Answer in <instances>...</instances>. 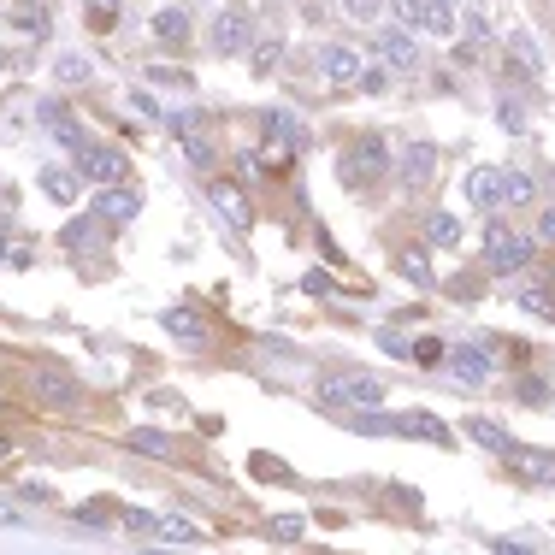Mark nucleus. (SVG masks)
<instances>
[{
  "instance_id": "nucleus-1",
  "label": "nucleus",
  "mask_w": 555,
  "mask_h": 555,
  "mask_svg": "<svg viewBox=\"0 0 555 555\" xmlns=\"http://www.w3.org/2000/svg\"><path fill=\"white\" fill-rule=\"evenodd\" d=\"M325 408H378L384 402V384L372 372H319V390H313Z\"/></svg>"
},
{
  "instance_id": "nucleus-2",
  "label": "nucleus",
  "mask_w": 555,
  "mask_h": 555,
  "mask_svg": "<svg viewBox=\"0 0 555 555\" xmlns=\"http://www.w3.org/2000/svg\"><path fill=\"white\" fill-rule=\"evenodd\" d=\"M532 237H520V231H508L502 219L485 225V272L491 278H514V272H526V260H532Z\"/></svg>"
},
{
  "instance_id": "nucleus-3",
  "label": "nucleus",
  "mask_w": 555,
  "mask_h": 555,
  "mask_svg": "<svg viewBox=\"0 0 555 555\" xmlns=\"http://www.w3.org/2000/svg\"><path fill=\"white\" fill-rule=\"evenodd\" d=\"M384 172H390V154H384V142H378V136L349 142V148H343V160H337V178H343V189H372Z\"/></svg>"
},
{
  "instance_id": "nucleus-4",
  "label": "nucleus",
  "mask_w": 555,
  "mask_h": 555,
  "mask_svg": "<svg viewBox=\"0 0 555 555\" xmlns=\"http://www.w3.org/2000/svg\"><path fill=\"white\" fill-rule=\"evenodd\" d=\"M508 473L520 479V485H532V491H555V455L550 449H532V443H508Z\"/></svg>"
},
{
  "instance_id": "nucleus-5",
  "label": "nucleus",
  "mask_w": 555,
  "mask_h": 555,
  "mask_svg": "<svg viewBox=\"0 0 555 555\" xmlns=\"http://www.w3.org/2000/svg\"><path fill=\"white\" fill-rule=\"evenodd\" d=\"M319 71H325V83H337V89H361V83H367V54H355V48H343V42H325V48H319Z\"/></svg>"
},
{
  "instance_id": "nucleus-6",
  "label": "nucleus",
  "mask_w": 555,
  "mask_h": 555,
  "mask_svg": "<svg viewBox=\"0 0 555 555\" xmlns=\"http://www.w3.org/2000/svg\"><path fill=\"white\" fill-rule=\"evenodd\" d=\"M60 243L71 248V254H101V248L113 243V225L89 207V213H77V219H65L60 225Z\"/></svg>"
},
{
  "instance_id": "nucleus-7",
  "label": "nucleus",
  "mask_w": 555,
  "mask_h": 555,
  "mask_svg": "<svg viewBox=\"0 0 555 555\" xmlns=\"http://www.w3.org/2000/svg\"><path fill=\"white\" fill-rule=\"evenodd\" d=\"M30 396H36V402H48V408H71L83 390H77V378H71L65 367L42 361V367H30Z\"/></svg>"
},
{
  "instance_id": "nucleus-8",
  "label": "nucleus",
  "mask_w": 555,
  "mask_h": 555,
  "mask_svg": "<svg viewBox=\"0 0 555 555\" xmlns=\"http://www.w3.org/2000/svg\"><path fill=\"white\" fill-rule=\"evenodd\" d=\"M89 207H95V213H101V219H107V225L119 231V225H130V219L142 213V195H136L130 184H101V189H95V201H89Z\"/></svg>"
},
{
  "instance_id": "nucleus-9",
  "label": "nucleus",
  "mask_w": 555,
  "mask_h": 555,
  "mask_svg": "<svg viewBox=\"0 0 555 555\" xmlns=\"http://www.w3.org/2000/svg\"><path fill=\"white\" fill-rule=\"evenodd\" d=\"M124 160L119 148H77V178H89V184H124Z\"/></svg>"
},
{
  "instance_id": "nucleus-10",
  "label": "nucleus",
  "mask_w": 555,
  "mask_h": 555,
  "mask_svg": "<svg viewBox=\"0 0 555 555\" xmlns=\"http://www.w3.org/2000/svg\"><path fill=\"white\" fill-rule=\"evenodd\" d=\"M390 12H396V24H402V30H432V36H449V6H437V0H390Z\"/></svg>"
},
{
  "instance_id": "nucleus-11",
  "label": "nucleus",
  "mask_w": 555,
  "mask_h": 555,
  "mask_svg": "<svg viewBox=\"0 0 555 555\" xmlns=\"http://www.w3.org/2000/svg\"><path fill=\"white\" fill-rule=\"evenodd\" d=\"M207 36H213V48H219V54H243L248 42H254V18H248L243 6H231V12H219V18H213V30H207Z\"/></svg>"
},
{
  "instance_id": "nucleus-12",
  "label": "nucleus",
  "mask_w": 555,
  "mask_h": 555,
  "mask_svg": "<svg viewBox=\"0 0 555 555\" xmlns=\"http://www.w3.org/2000/svg\"><path fill=\"white\" fill-rule=\"evenodd\" d=\"M207 195H213V213H219V219H225V225H231L237 237H243L248 225H254V207H248V195H243L237 184H231V178H219V184L207 189Z\"/></svg>"
},
{
  "instance_id": "nucleus-13",
  "label": "nucleus",
  "mask_w": 555,
  "mask_h": 555,
  "mask_svg": "<svg viewBox=\"0 0 555 555\" xmlns=\"http://www.w3.org/2000/svg\"><path fill=\"white\" fill-rule=\"evenodd\" d=\"M396 432H402V437H420V443H437V449H449V443H455V432L437 420L432 408H408V414H396Z\"/></svg>"
},
{
  "instance_id": "nucleus-14",
  "label": "nucleus",
  "mask_w": 555,
  "mask_h": 555,
  "mask_svg": "<svg viewBox=\"0 0 555 555\" xmlns=\"http://www.w3.org/2000/svg\"><path fill=\"white\" fill-rule=\"evenodd\" d=\"M378 60L390 65V71H414L420 65V48H414V30H378Z\"/></svg>"
},
{
  "instance_id": "nucleus-15",
  "label": "nucleus",
  "mask_w": 555,
  "mask_h": 555,
  "mask_svg": "<svg viewBox=\"0 0 555 555\" xmlns=\"http://www.w3.org/2000/svg\"><path fill=\"white\" fill-rule=\"evenodd\" d=\"M432 172H437V148L432 142H414V148L402 154V166H396V178H402L408 189H426L432 184Z\"/></svg>"
},
{
  "instance_id": "nucleus-16",
  "label": "nucleus",
  "mask_w": 555,
  "mask_h": 555,
  "mask_svg": "<svg viewBox=\"0 0 555 555\" xmlns=\"http://www.w3.org/2000/svg\"><path fill=\"white\" fill-rule=\"evenodd\" d=\"M449 378H455L461 390H479V384L491 378V355H485V349H455V355H449Z\"/></svg>"
},
{
  "instance_id": "nucleus-17",
  "label": "nucleus",
  "mask_w": 555,
  "mask_h": 555,
  "mask_svg": "<svg viewBox=\"0 0 555 555\" xmlns=\"http://www.w3.org/2000/svg\"><path fill=\"white\" fill-rule=\"evenodd\" d=\"M461 195H467L473 207H502V172H496V166H473L467 184H461Z\"/></svg>"
},
{
  "instance_id": "nucleus-18",
  "label": "nucleus",
  "mask_w": 555,
  "mask_h": 555,
  "mask_svg": "<svg viewBox=\"0 0 555 555\" xmlns=\"http://www.w3.org/2000/svg\"><path fill=\"white\" fill-rule=\"evenodd\" d=\"M36 119H42V130H54V136H60L65 148H71V154L83 148V124L71 119V113H65L60 101H42V107H36Z\"/></svg>"
},
{
  "instance_id": "nucleus-19",
  "label": "nucleus",
  "mask_w": 555,
  "mask_h": 555,
  "mask_svg": "<svg viewBox=\"0 0 555 555\" xmlns=\"http://www.w3.org/2000/svg\"><path fill=\"white\" fill-rule=\"evenodd\" d=\"M160 325H166L184 349H201V343H207V325H201V313L195 308H166L160 313Z\"/></svg>"
},
{
  "instance_id": "nucleus-20",
  "label": "nucleus",
  "mask_w": 555,
  "mask_h": 555,
  "mask_svg": "<svg viewBox=\"0 0 555 555\" xmlns=\"http://www.w3.org/2000/svg\"><path fill=\"white\" fill-rule=\"evenodd\" d=\"M154 42L184 48V42H189V12H184V6H160V12H154Z\"/></svg>"
},
{
  "instance_id": "nucleus-21",
  "label": "nucleus",
  "mask_w": 555,
  "mask_h": 555,
  "mask_svg": "<svg viewBox=\"0 0 555 555\" xmlns=\"http://www.w3.org/2000/svg\"><path fill=\"white\" fill-rule=\"evenodd\" d=\"M124 443H130V455H142V461H172V437L148 432V426H136Z\"/></svg>"
},
{
  "instance_id": "nucleus-22",
  "label": "nucleus",
  "mask_w": 555,
  "mask_h": 555,
  "mask_svg": "<svg viewBox=\"0 0 555 555\" xmlns=\"http://www.w3.org/2000/svg\"><path fill=\"white\" fill-rule=\"evenodd\" d=\"M160 544H201V526L184 520V514H160V532H154Z\"/></svg>"
},
{
  "instance_id": "nucleus-23",
  "label": "nucleus",
  "mask_w": 555,
  "mask_h": 555,
  "mask_svg": "<svg viewBox=\"0 0 555 555\" xmlns=\"http://www.w3.org/2000/svg\"><path fill=\"white\" fill-rule=\"evenodd\" d=\"M248 60H254L260 77H266V71H278V65H284V36H260V42H248Z\"/></svg>"
},
{
  "instance_id": "nucleus-24",
  "label": "nucleus",
  "mask_w": 555,
  "mask_h": 555,
  "mask_svg": "<svg viewBox=\"0 0 555 555\" xmlns=\"http://www.w3.org/2000/svg\"><path fill=\"white\" fill-rule=\"evenodd\" d=\"M48 6H36V0H24V6H12V30H24V36H48Z\"/></svg>"
},
{
  "instance_id": "nucleus-25",
  "label": "nucleus",
  "mask_w": 555,
  "mask_h": 555,
  "mask_svg": "<svg viewBox=\"0 0 555 555\" xmlns=\"http://www.w3.org/2000/svg\"><path fill=\"white\" fill-rule=\"evenodd\" d=\"M538 201V184L526 172H502V207H532Z\"/></svg>"
},
{
  "instance_id": "nucleus-26",
  "label": "nucleus",
  "mask_w": 555,
  "mask_h": 555,
  "mask_svg": "<svg viewBox=\"0 0 555 555\" xmlns=\"http://www.w3.org/2000/svg\"><path fill=\"white\" fill-rule=\"evenodd\" d=\"M467 437H473L479 449H491V455H508V443H514V437L502 432L496 420H467Z\"/></svg>"
},
{
  "instance_id": "nucleus-27",
  "label": "nucleus",
  "mask_w": 555,
  "mask_h": 555,
  "mask_svg": "<svg viewBox=\"0 0 555 555\" xmlns=\"http://www.w3.org/2000/svg\"><path fill=\"white\" fill-rule=\"evenodd\" d=\"M508 60H514V77H520V83L538 77V48H532L526 36H508Z\"/></svg>"
},
{
  "instance_id": "nucleus-28",
  "label": "nucleus",
  "mask_w": 555,
  "mask_h": 555,
  "mask_svg": "<svg viewBox=\"0 0 555 555\" xmlns=\"http://www.w3.org/2000/svg\"><path fill=\"white\" fill-rule=\"evenodd\" d=\"M396 272H402V278H408V284H420V290H426V284H437L432 260H426V254H420V248H408V254H402V260H396Z\"/></svg>"
},
{
  "instance_id": "nucleus-29",
  "label": "nucleus",
  "mask_w": 555,
  "mask_h": 555,
  "mask_svg": "<svg viewBox=\"0 0 555 555\" xmlns=\"http://www.w3.org/2000/svg\"><path fill=\"white\" fill-rule=\"evenodd\" d=\"M426 243L455 248L461 243V219H455V213H432V219H426Z\"/></svg>"
},
{
  "instance_id": "nucleus-30",
  "label": "nucleus",
  "mask_w": 555,
  "mask_h": 555,
  "mask_svg": "<svg viewBox=\"0 0 555 555\" xmlns=\"http://www.w3.org/2000/svg\"><path fill=\"white\" fill-rule=\"evenodd\" d=\"M184 154H189V166H195V172H213V166H219V154H213V142H207L201 130H189V136H184Z\"/></svg>"
},
{
  "instance_id": "nucleus-31",
  "label": "nucleus",
  "mask_w": 555,
  "mask_h": 555,
  "mask_svg": "<svg viewBox=\"0 0 555 555\" xmlns=\"http://www.w3.org/2000/svg\"><path fill=\"white\" fill-rule=\"evenodd\" d=\"M266 538H272V544H302V514H278V520L266 526Z\"/></svg>"
},
{
  "instance_id": "nucleus-32",
  "label": "nucleus",
  "mask_w": 555,
  "mask_h": 555,
  "mask_svg": "<svg viewBox=\"0 0 555 555\" xmlns=\"http://www.w3.org/2000/svg\"><path fill=\"white\" fill-rule=\"evenodd\" d=\"M520 308L538 313V319H555V302H550V290H544V284H526V290H520Z\"/></svg>"
},
{
  "instance_id": "nucleus-33",
  "label": "nucleus",
  "mask_w": 555,
  "mask_h": 555,
  "mask_svg": "<svg viewBox=\"0 0 555 555\" xmlns=\"http://www.w3.org/2000/svg\"><path fill=\"white\" fill-rule=\"evenodd\" d=\"M89 71H95V65L83 60V54H60V65H54L60 83H89Z\"/></svg>"
},
{
  "instance_id": "nucleus-34",
  "label": "nucleus",
  "mask_w": 555,
  "mask_h": 555,
  "mask_svg": "<svg viewBox=\"0 0 555 555\" xmlns=\"http://www.w3.org/2000/svg\"><path fill=\"white\" fill-rule=\"evenodd\" d=\"M119 520H124V532H136V538H154V532H160V520L142 514V508H119Z\"/></svg>"
},
{
  "instance_id": "nucleus-35",
  "label": "nucleus",
  "mask_w": 555,
  "mask_h": 555,
  "mask_svg": "<svg viewBox=\"0 0 555 555\" xmlns=\"http://www.w3.org/2000/svg\"><path fill=\"white\" fill-rule=\"evenodd\" d=\"M6 266H12V272H30V266H36V243L12 237V243H6Z\"/></svg>"
},
{
  "instance_id": "nucleus-36",
  "label": "nucleus",
  "mask_w": 555,
  "mask_h": 555,
  "mask_svg": "<svg viewBox=\"0 0 555 555\" xmlns=\"http://www.w3.org/2000/svg\"><path fill=\"white\" fill-rule=\"evenodd\" d=\"M449 355H443V343L437 337H414V367H443Z\"/></svg>"
},
{
  "instance_id": "nucleus-37",
  "label": "nucleus",
  "mask_w": 555,
  "mask_h": 555,
  "mask_svg": "<svg viewBox=\"0 0 555 555\" xmlns=\"http://www.w3.org/2000/svg\"><path fill=\"white\" fill-rule=\"evenodd\" d=\"M343 12H349L355 24H378V18H384V0H343Z\"/></svg>"
},
{
  "instance_id": "nucleus-38",
  "label": "nucleus",
  "mask_w": 555,
  "mask_h": 555,
  "mask_svg": "<svg viewBox=\"0 0 555 555\" xmlns=\"http://www.w3.org/2000/svg\"><path fill=\"white\" fill-rule=\"evenodd\" d=\"M83 6H89V18H95V30H107V24L119 18V6H124V0H83Z\"/></svg>"
},
{
  "instance_id": "nucleus-39",
  "label": "nucleus",
  "mask_w": 555,
  "mask_h": 555,
  "mask_svg": "<svg viewBox=\"0 0 555 555\" xmlns=\"http://www.w3.org/2000/svg\"><path fill=\"white\" fill-rule=\"evenodd\" d=\"M42 189H48L54 201H71V195H77V184H71L65 172H48V178H42Z\"/></svg>"
},
{
  "instance_id": "nucleus-40",
  "label": "nucleus",
  "mask_w": 555,
  "mask_h": 555,
  "mask_svg": "<svg viewBox=\"0 0 555 555\" xmlns=\"http://www.w3.org/2000/svg\"><path fill=\"white\" fill-rule=\"evenodd\" d=\"M302 290H308V296H331L337 284H331V272H319V266H313L308 278H302Z\"/></svg>"
},
{
  "instance_id": "nucleus-41",
  "label": "nucleus",
  "mask_w": 555,
  "mask_h": 555,
  "mask_svg": "<svg viewBox=\"0 0 555 555\" xmlns=\"http://www.w3.org/2000/svg\"><path fill=\"white\" fill-rule=\"evenodd\" d=\"M544 396H550V384H544V378H520V402H532V408H538Z\"/></svg>"
},
{
  "instance_id": "nucleus-42",
  "label": "nucleus",
  "mask_w": 555,
  "mask_h": 555,
  "mask_svg": "<svg viewBox=\"0 0 555 555\" xmlns=\"http://www.w3.org/2000/svg\"><path fill=\"white\" fill-rule=\"evenodd\" d=\"M384 349H390L396 361H414V343H408V337H396V331H384Z\"/></svg>"
},
{
  "instance_id": "nucleus-43",
  "label": "nucleus",
  "mask_w": 555,
  "mask_h": 555,
  "mask_svg": "<svg viewBox=\"0 0 555 555\" xmlns=\"http://www.w3.org/2000/svg\"><path fill=\"white\" fill-rule=\"evenodd\" d=\"M496 119H502V130H520V101H502V107H496Z\"/></svg>"
},
{
  "instance_id": "nucleus-44",
  "label": "nucleus",
  "mask_w": 555,
  "mask_h": 555,
  "mask_svg": "<svg viewBox=\"0 0 555 555\" xmlns=\"http://www.w3.org/2000/svg\"><path fill=\"white\" fill-rule=\"evenodd\" d=\"M166 124H172V130H178V136H189V130H201V119H195V113H166Z\"/></svg>"
},
{
  "instance_id": "nucleus-45",
  "label": "nucleus",
  "mask_w": 555,
  "mask_h": 555,
  "mask_svg": "<svg viewBox=\"0 0 555 555\" xmlns=\"http://www.w3.org/2000/svg\"><path fill=\"white\" fill-rule=\"evenodd\" d=\"M254 473H260V479H284V461H272V455H254Z\"/></svg>"
},
{
  "instance_id": "nucleus-46",
  "label": "nucleus",
  "mask_w": 555,
  "mask_h": 555,
  "mask_svg": "<svg viewBox=\"0 0 555 555\" xmlns=\"http://www.w3.org/2000/svg\"><path fill=\"white\" fill-rule=\"evenodd\" d=\"M77 520H83V526H107V508H101V502H89V508H77Z\"/></svg>"
},
{
  "instance_id": "nucleus-47",
  "label": "nucleus",
  "mask_w": 555,
  "mask_h": 555,
  "mask_svg": "<svg viewBox=\"0 0 555 555\" xmlns=\"http://www.w3.org/2000/svg\"><path fill=\"white\" fill-rule=\"evenodd\" d=\"M538 243H555V207L538 213Z\"/></svg>"
},
{
  "instance_id": "nucleus-48",
  "label": "nucleus",
  "mask_w": 555,
  "mask_h": 555,
  "mask_svg": "<svg viewBox=\"0 0 555 555\" xmlns=\"http://www.w3.org/2000/svg\"><path fill=\"white\" fill-rule=\"evenodd\" d=\"M6 449H12V437H0V455H6Z\"/></svg>"
},
{
  "instance_id": "nucleus-49",
  "label": "nucleus",
  "mask_w": 555,
  "mask_h": 555,
  "mask_svg": "<svg viewBox=\"0 0 555 555\" xmlns=\"http://www.w3.org/2000/svg\"><path fill=\"white\" fill-rule=\"evenodd\" d=\"M437 6H449V12H455V0H437Z\"/></svg>"
},
{
  "instance_id": "nucleus-50",
  "label": "nucleus",
  "mask_w": 555,
  "mask_h": 555,
  "mask_svg": "<svg viewBox=\"0 0 555 555\" xmlns=\"http://www.w3.org/2000/svg\"><path fill=\"white\" fill-rule=\"evenodd\" d=\"M0 71H6V54H0Z\"/></svg>"
}]
</instances>
